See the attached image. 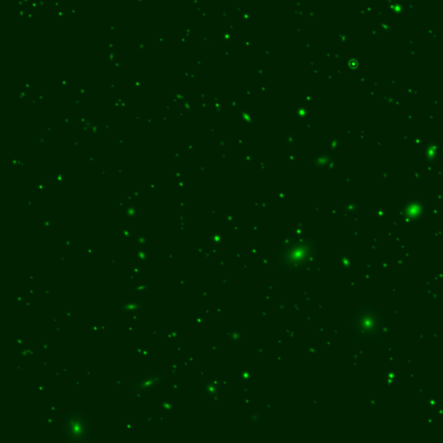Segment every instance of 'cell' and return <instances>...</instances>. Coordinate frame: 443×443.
I'll list each match as a JSON object with an SVG mask.
<instances>
[{
    "label": "cell",
    "mask_w": 443,
    "mask_h": 443,
    "mask_svg": "<svg viewBox=\"0 0 443 443\" xmlns=\"http://www.w3.org/2000/svg\"><path fill=\"white\" fill-rule=\"evenodd\" d=\"M317 257L316 242L307 238L291 239L282 244L278 263L282 270L297 274L313 266Z\"/></svg>",
    "instance_id": "obj_1"
},
{
    "label": "cell",
    "mask_w": 443,
    "mask_h": 443,
    "mask_svg": "<svg viewBox=\"0 0 443 443\" xmlns=\"http://www.w3.org/2000/svg\"><path fill=\"white\" fill-rule=\"evenodd\" d=\"M384 318L381 311L371 306H359L353 313L352 328L360 341H374L383 332Z\"/></svg>",
    "instance_id": "obj_2"
},
{
    "label": "cell",
    "mask_w": 443,
    "mask_h": 443,
    "mask_svg": "<svg viewBox=\"0 0 443 443\" xmlns=\"http://www.w3.org/2000/svg\"><path fill=\"white\" fill-rule=\"evenodd\" d=\"M91 420L83 410L75 409L64 417L63 437L66 442H87L91 438Z\"/></svg>",
    "instance_id": "obj_3"
},
{
    "label": "cell",
    "mask_w": 443,
    "mask_h": 443,
    "mask_svg": "<svg viewBox=\"0 0 443 443\" xmlns=\"http://www.w3.org/2000/svg\"><path fill=\"white\" fill-rule=\"evenodd\" d=\"M164 380H165V376L163 373H151L148 377L142 378L139 381H134L130 387V392H133L134 395H141L142 392L153 391L162 384Z\"/></svg>",
    "instance_id": "obj_4"
},
{
    "label": "cell",
    "mask_w": 443,
    "mask_h": 443,
    "mask_svg": "<svg viewBox=\"0 0 443 443\" xmlns=\"http://www.w3.org/2000/svg\"><path fill=\"white\" fill-rule=\"evenodd\" d=\"M119 309L123 311V313L141 312L142 303L139 302H123V304L119 306Z\"/></svg>",
    "instance_id": "obj_5"
},
{
    "label": "cell",
    "mask_w": 443,
    "mask_h": 443,
    "mask_svg": "<svg viewBox=\"0 0 443 443\" xmlns=\"http://www.w3.org/2000/svg\"><path fill=\"white\" fill-rule=\"evenodd\" d=\"M148 285L146 284H139L137 287H135L134 292L135 293H143L148 289Z\"/></svg>",
    "instance_id": "obj_6"
},
{
    "label": "cell",
    "mask_w": 443,
    "mask_h": 443,
    "mask_svg": "<svg viewBox=\"0 0 443 443\" xmlns=\"http://www.w3.org/2000/svg\"><path fill=\"white\" fill-rule=\"evenodd\" d=\"M162 405L164 409L167 408V410H173L171 409L173 408V406H171L169 402H163Z\"/></svg>",
    "instance_id": "obj_7"
}]
</instances>
